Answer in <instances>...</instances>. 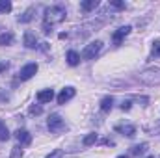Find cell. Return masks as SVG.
<instances>
[{
	"mask_svg": "<svg viewBox=\"0 0 160 158\" xmlns=\"http://www.w3.org/2000/svg\"><path fill=\"white\" fill-rule=\"evenodd\" d=\"M41 112H43L41 106H32V108H30V114H36V116H38V114H41Z\"/></svg>",
	"mask_w": 160,
	"mask_h": 158,
	"instance_id": "cb8c5ba5",
	"label": "cell"
},
{
	"mask_svg": "<svg viewBox=\"0 0 160 158\" xmlns=\"http://www.w3.org/2000/svg\"><path fill=\"white\" fill-rule=\"evenodd\" d=\"M116 130L121 132L123 136H127V138L136 136V126H134V125H121V126H116Z\"/></svg>",
	"mask_w": 160,
	"mask_h": 158,
	"instance_id": "9c48e42d",
	"label": "cell"
},
{
	"mask_svg": "<svg viewBox=\"0 0 160 158\" xmlns=\"http://www.w3.org/2000/svg\"><path fill=\"white\" fill-rule=\"evenodd\" d=\"M130 26H121L119 30H116L114 32V36H112V39H114V43L116 45H121V41H123V37H127L128 34H130Z\"/></svg>",
	"mask_w": 160,
	"mask_h": 158,
	"instance_id": "ba28073f",
	"label": "cell"
},
{
	"mask_svg": "<svg viewBox=\"0 0 160 158\" xmlns=\"http://www.w3.org/2000/svg\"><path fill=\"white\" fill-rule=\"evenodd\" d=\"M147 143H140V145H134L132 147V151H130V155H134V156H138V155H143L145 151H147Z\"/></svg>",
	"mask_w": 160,
	"mask_h": 158,
	"instance_id": "2e32d148",
	"label": "cell"
},
{
	"mask_svg": "<svg viewBox=\"0 0 160 158\" xmlns=\"http://www.w3.org/2000/svg\"><path fill=\"white\" fill-rule=\"evenodd\" d=\"M138 80L145 86H160V67H149L138 75Z\"/></svg>",
	"mask_w": 160,
	"mask_h": 158,
	"instance_id": "7a4b0ae2",
	"label": "cell"
},
{
	"mask_svg": "<svg viewBox=\"0 0 160 158\" xmlns=\"http://www.w3.org/2000/svg\"><path fill=\"white\" fill-rule=\"evenodd\" d=\"M21 156H22V151H21L19 147H15V149H13V158H21Z\"/></svg>",
	"mask_w": 160,
	"mask_h": 158,
	"instance_id": "d4e9b609",
	"label": "cell"
},
{
	"mask_svg": "<svg viewBox=\"0 0 160 158\" xmlns=\"http://www.w3.org/2000/svg\"><path fill=\"white\" fill-rule=\"evenodd\" d=\"M47 158H63V149H54Z\"/></svg>",
	"mask_w": 160,
	"mask_h": 158,
	"instance_id": "44dd1931",
	"label": "cell"
},
{
	"mask_svg": "<svg viewBox=\"0 0 160 158\" xmlns=\"http://www.w3.org/2000/svg\"><path fill=\"white\" fill-rule=\"evenodd\" d=\"M110 6H114L118 9H125V4L123 2H118V0H110Z\"/></svg>",
	"mask_w": 160,
	"mask_h": 158,
	"instance_id": "603a6c76",
	"label": "cell"
},
{
	"mask_svg": "<svg viewBox=\"0 0 160 158\" xmlns=\"http://www.w3.org/2000/svg\"><path fill=\"white\" fill-rule=\"evenodd\" d=\"M15 138H17V141H19L21 145H28V143H32V136H30V132L24 130V128H19V130L15 132Z\"/></svg>",
	"mask_w": 160,
	"mask_h": 158,
	"instance_id": "52a82bcc",
	"label": "cell"
},
{
	"mask_svg": "<svg viewBox=\"0 0 160 158\" xmlns=\"http://www.w3.org/2000/svg\"><path fill=\"white\" fill-rule=\"evenodd\" d=\"M130 104H132L130 101H125V102L121 104V110H130Z\"/></svg>",
	"mask_w": 160,
	"mask_h": 158,
	"instance_id": "484cf974",
	"label": "cell"
},
{
	"mask_svg": "<svg viewBox=\"0 0 160 158\" xmlns=\"http://www.w3.org/2000/svg\"><path fill=\"white\" fill-rule=\"evenodd\" d=\"M147 158H153V156H147Z\"/></svg>",
	"mask_w": 160,
	"mask_h": 158,
	"instance_id": "f1b7e54d",
	"label": "cell"
},
{
	"mask_svg": "<svg viewBox=\"0 0 160 158\" xmlns=\"http://www.w3.org/2000/svg\"><path fill=\"white\" fill-rule=\"evenodd\" d=\"M153 56L160 58V41H153Z\"/></svg>",
	"mask_w": 160,
	"mask_h": 158,
	"instance_id": "7402d4cb",
	"label": "cell"
},
{
	"mask_svg": "<svg viewBox=\"0 0 160 158\" xmlns=\"http://www.w3.org/2000/svg\"><path fill=\"white\" fill-rule=\"evenodd\" d=\"M118 158H127V156H118Z\"/></svg>",
	"mask_w": 160,
	"mask_h": 158,
	"instance_id": "83f0119b",
	"label": "cell"
},
{
	"mask_svg": "<svg viewBox=\"0 0 160 158\" xmlns=\"http://www.w3.org/2000/svg\"><path fill=\"white\" fill-rule=\"evenodd\" d=\"M67 63H69V65H73V67H75V65H78V63H80V54H78V52L69 50V52H67Z\"/></svg>",
	"mask_w": 160,
	"mask_h": 158,
	"instance_id": "7c38bea8",
	"label": "cell"
},
{
	"mask_svg": "<svg viewBox=\"0 0 160 158\" xmlns=\"http://www.w3.org/2000/svg\"><path fill=\"white\" fill-rule=\"evenodd\" d=\"M47 126H48V130L52 134H60V132H63L67 128L65 126V121H63V117L60 114H50V117L47 121Z\"/></svg>",
	"mask_w": 160,
	"mask_h": 158,
	"instance_id": "3957f363",
	"label": "cell"
},
{
	"mask_svg": "<svg viewBox=\"0 0 160 158\" xmlns=\"http://www.w3.org/2000/svg\"><path fill=\"white\" fill-rule=\"evenodd\" d=\"M52 99H54V91L52 89H43V91L38 93V101H39L41 104L43 102H50Z\"/></svg>",
	"mask_w": 160,
	"mask_h": 158,
	"instance_id": "30bf717a",
	"label": "cell"
},
{
	"mask_svg": "<svg viewBox=\"0 0 160 158\" xmlns=\"http://www.w3.org/2000/svg\"><path fill=\"white\" fill-rule=\"evenodd\" d=\"M101 48H102V41H93V43H89V45H86L84 47V50L80 52V58L82 60H93L99 52H101Z\"/></svg>",
	"mask_w": 160,
	"mask_h": 158,
	"instance_id": "277c9868",
	"label": "cell"
},
{
	"mask_svg": "<svg viewBox=\"0 0 160 158\" xmlns=\"http://www.w3.org/2000/svg\"><path fill=\"white\" fill-rule=\"evenodd\" d=\"M38 69H39L38 63H26V65L19 71V78L21 80H30L36 73H38Z\"/></svg>",
	"mask_w": 160,
	"mask_h": 158,
	"instance_id": "5b68a950",
	"label": "cell"
},
{
	"mask_svg": "<svg viewBox=\"0 0 160 158\" xmlns=\"http://www.w3.org/2000/svg\"><path fill=\"white\" fill-rule=\"evenodd\" d=\"M65 15H67V11L62 6H50V7H47L45 9V19H43V32L50 34L52 26L58 24V22H62L65 19Z\"/></svg>",
	"mask_w": 160,
	"mask_h": 158,
	"instance_id": "6da1fadb",
	"label": "cell"
},
{
	"mask_svg": "<svg viewBox=\"0 0 160 158\" xmlns=\"http://www.w3.org/2000/svg\"><path fill=\"white\" fill-rule=\"evenodd\" d=\"M75 95H77V89H75V87H71V86H69V87H63L62 93L58 95V104H65V102L71 101Z\"/></svg>",
	"mask_w": 160,
	"mask_h": 158,
	"instance_id": "8992f818",
	"label": "cell"
},
{
	"mask_svg": "<svg viewBox=\"0 0 160 158\" xmlns=\"http://www.w3.org/2000/svg\"><path fill=\"white\" fill-rule=\"evenodd\" d=\"M11 2L9 0H0V13H9L11 11Z\"/></svg>",
	"mask_w": 160,
	"mask_h": 158,
	"instance_id": "d6986e66",
	"label": "cell"
},
{
	"mask_svg": "<svg viewBox=\"0 0 160 158\" xmlns=\"http://www.w3.org/2000/svg\"><path fill=\"white\" fill-rule=\"evenodd\" d=\"M99 6V2L97 0H84L82 4H80V7L84 9V11H91V9H95Z\"/></svg>",
	"mask_w": 160,
	"mask_h": 158,
	"instance_id": "5bb4252c",
	"label": "cell"
},
{
	"mask_svg": "<svg viewBox=\"0 0 160 158\" xmlns=\"http://www.w3.org/2000/svg\"><path fill=\"white\" fill-rule=\"evenodd\" d=\"M112 106H114V99H112V97H104V99L101 101V110H102V112H110Z\"/></svg>",
	"mask_w": 160,
	"mask_h": 158,
	"instance_id": "4fadbf2b",
	"label": "cell"
},
{
	"mask_svg": "<svg viewBox=\"0 0 160 158\" xmlns=\"http://www.w3.org/2000/svg\"><path fill=\"white\" fill-rule=\"evenodd\" d=\"M82 143L86 145V147H89V145H93V143H97V134L95 132H91V134H88L84 140H82Z\"/></svg>",
	"mask_w": 160,
	"mask_h": 158,
	"instance_id": "ac0fdd59",
	"label": "cell"
},
{
	"mask_svg": "<svg viewBox=\"0 0 160 158\" xmlns=\"http://www.w3.org/2000/svg\"><path fill=\"white\" fill-rule=\"evenodd\" d=\"M9 140V130L6 126L4 121H0V141H8Z\"/></svg>",
	"mask_w": 160,
	"mask_h": 158,
	"instance_id": "e0dca14e",
	"label": "cell"
},
{
	"mask_svg": "<svg viewBox=\"0 0 160 158\" xmlns=\"http://www.w3.org/2000/svg\"><path fill=\"white\" fill-rule=\"evenodd\" d=\"M8 69V62H0V73Z\"/></svg>",
	"mask_w": 160,
	"mask_h": 158,
	"instance_id": "4316f807",
	"label": "cell"
},
{
	"mask_svg": "<svg viewBox=\"0 0 160 158\" xmlns=\"http://www.w3.org/2000/svg\"><path fill=\"white\" fill-rule=\"evenodd\" d=\"M32 13H34V9L30 7L28 11H24V15L19 17V22H30V21H32Z\"/></svg>",
	"mask_w": 160,
	"mask_h": 158,
	"instance_id": "ffe728a7",
	"label": "cell"
},
{
	"mask_svg": "<svg viewBox=\"0 0 160 158\" xmlns=\"http://www.w3.org/2000/svg\"><path fill=\"white\" fill-rule=\"evenodd\" d=\"M13 43V34L11 32H6V34H0V45L2 47H8Z\"/></svg>",
	"mask_w": 160,
	"mask_h": 158,
	"instance_id": "9a60e30c",
	"label": "cell"
},
{
	"mask_svg": "<svg viewBox=\"0 0 160 158\" xmlns=\"http://www.w3.org/2000/svg\"><path fill=\"white\" fill-rule=\"evenodd\" d=\"M24 47L26 48H36L38 47V39H36V36L32 32H26L24 34Z\"/></svg>",
	"mask_w": 160,
	"mask_h": 158,
	"instance_id": "8fae6325",
	"label": "cell"
}]
</instances>
